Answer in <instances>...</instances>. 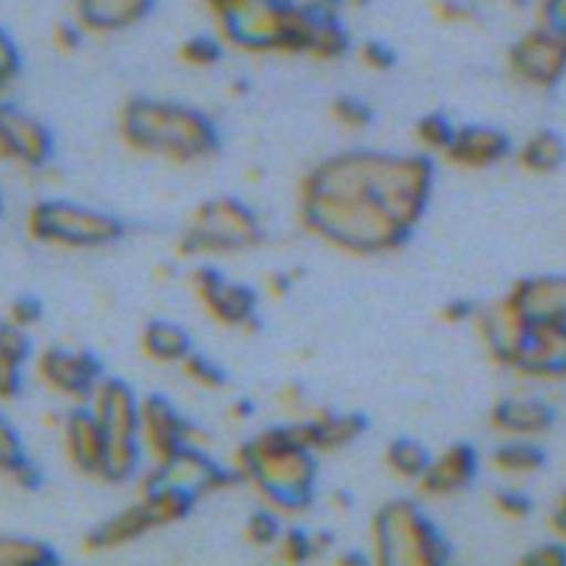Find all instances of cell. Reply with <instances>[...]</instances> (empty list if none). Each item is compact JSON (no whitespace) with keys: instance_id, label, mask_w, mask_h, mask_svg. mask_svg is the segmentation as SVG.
Returning a JSON list of instances; mask_svg holds the SVG:
<instances>
[{"instance_id":"obj_1","label":"cell","mask_w":566,"mask_h":566,"mask_svg":"<svg viewBox=\"0 0 566 566\" xmlns=\"http://www.w3.org/2000/svg\"><path fill=\"white\" fill-rule=\"evenodd\" d=\"M434 191L429 155L352 149L304 175L298 216L310 235L354 258L398 252L412 238Z\"/></svg>"},{"instance_id":"obj_2","label":"cell","mask_w":566,"mask_h":566,"mask_svg":"<svg viewBox=\"0 0 566 566\" xmlns=\"http://www.w3.org/2000/svg\"><path fill=\"white\" fill-rule=\"evenodd\" d=\"M318 453L304 446L291 423L274 426L243 442L235 473L258 492L260 503L280 517L307 512L318 481Z\"/></svg>"},{"instance_id":"obj_3","label":"cell","mask_w":566,"mask_h":566,"mask_svg":"<svg viewBox=\"0 0 566 566\" xmlns=\"http://www.w3.org/2000/svg\"><path fill=\"white\" fill-rule=\"evenodd\" d=\"M219 39L243 53L307 55L321 0H202Z\"/></svg>"},{"instance_id":"obj_4","label":"cell","mask_w":566,"mask_h":566,"mask_svg":"<svg viewBox=\"0 0 566 566\" xmlns=\"http://www.w3.org/2000/svg\"><path fill=\"white\" fill-rule=\"evenodd\" d=\"M116 127L127 149L169 164H202L219 153V130L213 119L171 99H130L119 111Z\"/></svg>"},{"instance_id":"obj_5","label":"cell","mask_w":566,"mask_h":566,"mask_svg":"<svg viewBox=\"0 0 566 566\" xmlns=\"http://www.w3.org/2000/svg\"><path fill=\"white\" fill-rule=\"evenodd\" d=\"M374 562L381 566H440L448 562V542L420 503L398 497L370 520Z\"/></svg>"},{"instance_id":"obj_6","label":"cell","mask_w":566,"mask_h":566,"mask_svg":"<svg viewBox=\"0 0 566 566\" xmlns=\"http://www.w3.org/2000/svg\"><path fill=\"white\" fill-rule=\"evenodd\" d=\"M94 418H97L99 429L105 437V484H127L136 479L138 464H142L144 448H142V398L133 392L130 385L122 379H111L103 376L97 390L88 398Z\"/></svg>"},{"instance_id":"obj_7","label":"cell","mask_w":566,"mask_h":566,"mask_svg":"<svg viewBox=\"0 0 566 566\" xmlns=\"http://www.w3.org/2000/svg\"><path fill=\"white\" fill-rule=\"evenodd\" d=\"M263 235V224L247 202L235 197H216L193 210L177 241V252L182 258H227L260 247Z\"/></svg>"},{"instance_id":"obj_8","label":"cell","mask_w":566,"mask_h":566,"mask_svg":"<svg viewBox=\"0 0 566 566\" xmlns=\"http://www.w3.org/2000/svg\"><path fill=\"white\" fill-rule=\"evenodd\" d=\"M28 238L61 249H103L125 235V224L105 210L66 199H42L25 216Z\"/></svg>"},{"instance_id":"obj_9","label":"cell","mask_w":566,"mask_h":566,"mask_svg":"<svg viewBox=\"0 0 566 566\" xmlns=\"http://www.w3.org/2000/svg\"><path fill=\"white\" fill-rule=\"evenodd\" d=\"M191 509L193 501L180 495V492L164 490V486H142L138 501L133 506L116 512L105 523H99L83 539V547L94 553L119 551V547L130 545V542L142 539V536L153 534V531L166 528L171 523H180L182 517H188Z\"/></svg>"},{"instance_id":"obj_10","label":"cell","mask_w":566,"mask_h":566,"mask_svg":"<svg viewBox=\"0 0 566 566\" xmlns=\"http://www.w3.org/2000/svg\"><path fill=\"white\" fill-rule=\"evenodd\" d=\"M232 484H241V475L235 473V468L227 470L219 462L205 453V448L188 446L180 448L175 457H169L166 462L153 464L147 473V479L142 481V486H164V490H175L180 495L191 497L193 503L199 497L210 495V492L227 490Z\"/></svg>"},{"instance_id":"obj_11","label":"cell","mask_w":566,"mask_h":566,"mask_svg":"<svg viewBox=\"0 0 566 566\" xmlns=\"http://www.w3.org/2000/svg\"><path fill=\"white\" fill-rule=\"evenodd\" d=\"M193 298L205 307V313L224 329H254L258 326V296L252 287L241 282H230L213 265H199L191 271Z\"/></svg>"},{"instance_id":"obj_12","label":"cell","mask_w":566,"mask_h":566,"mask_svg":"<svg viewBox=\"0 0 566 566\" xmlns=\"http://www.w3.org/2000/svg\"><path fill=\"white\" fill-rule=\"evenodd\" d=\"M506 368L525 376H556L566 370V324L525 321L503 357Z\"/></svg>"},{"instance_id":"obj_13","label":"cell","mask_w":566,"mask_h":566,"mask_svg":"<svg viewBox=\"0 0 566 566\" xmlns=\"http://www.w3.org/2000/svg\"><path fill=\"white\" fill-rule=\"evenodd\" d=\"M36 376L55 396L72 403H88L105 374L94 354L81 352V348L53 346L44 348L36 357Z\"/></svg>"},{"instance_id":"obj_14","label":"cell","mask_w":566,"mask_h":566,"mask_svg":"<svg viewBox=\"0 0 566 566\" xmlns=\"http://www.w3.org/2000/svg\"><path fill=\"white\" fill-rule=\"evenodd\" d=\"M142 448L144 457H149V462L160 464L169 457H175L180 448L197 446L202 448L205 434L202 429H197L193 423H188L180 412L175 409V403L164 396H144L142 398Z\"/></svg>"},{"instance_id":"obj_15","label":"cell","mask_w":566,"mask_h":566,"mask_svg":"<svg viewBox=\"0 0 566 566\" xmlns=\"http://www.w3.org/2000/svg\"><path fill=\"white\" fill-rule=\"evenodd\" d=\"M53 155V136L31 114L0 103V158L25 169H42Z\"/></svg>"},{"instance_id":"obj_16","label":"cell","mask_w":566,"mask_h":566,"mask_svg":"<svg viewBox=\"0 0 566 566\" xmlns=\"http://www.w3.org/2000/svg\"><path fill=\"white\" fill-rule=\"evenodd\" d=\"M506 61L517 81L547 86L562 75L566 64V33L553 31V28L528 33L517 44H512Z\"/></svg>"},{"instance_id":"obj_17","label":"cell","mask_w":566,"mask_h":566,"mask_svg":"<svg viewBox=\"0 0 566 566\" xmlns=\"http://www.w3.org/2000/svg\"><path fill=\"white\" fill-rule=\"evenodd\" d=\"M61 442H64L66 459L77 473L103 481L108 448H105L103 429L88 403H75V409L61 418Z\"/></svg>"},{"instance_id":"obj_18","label":"cell","mask_w":566,"mask_h":566,"mask_svg":"<svg viewBox=\"0 0 566 566\" xmlns=\"http://www.w3.org/2000/svg\"><path fill=\"white\" fill-rule=\"evenodd\" d=\"M479 473V457L470 446L457 442L429 459L423 475L415 481L420 497H453L468 490Z\"/></svg>"},{"instance_id":"obj_19","label":"cell","mask_w":566,"mask_h":566,"mask_svg":"<svg viewBox=\"0 0 566 566\" xmlns=\"http://www.w3.org/2000/svg\"><path fill=\"white\" fill-rule=\"evenodd\" d=\"M509 153H512V142H509L506 133H501L497 127L468 125L457 127L442 158L459 169L481 171L501 164L503 158H509Z\"/></svg>"},{"instance_id":"obj_20","label":"cell","mask_w":566,"mask_h":566,"mask_svg":"<svg viewBox=\"0 0 566 566\" xmlns=\"http://www.w3.org/2000/svg\"><path fill=\"white\" fill-rule=\"evenodd\" d=\"M298 440L315 453H335L357 442L365 431V418L354 412H329V409H313L291 423Z\"/></svg>"},{"instance_id":"obj_21","label":"cell","mask_w":566,"mask_h":566,"mask_svg":"<svg viewBox=\"0 0 566 566\" xmlns=\"http://www.w3.org/2000/svg\"><path fill=\"white\" fill-rule=\"evenodd\" d=\"M525 321L566 324V282L564 280H523L503 298Z\"/></svg>"},{"instance_id":"obj_22","label":"cell","mask_w":566,"mask_h":566,"mask_svg":"<svg viewBox=\"0 0 566 566\" xmlns=\"http://www.w3.org/2000/svg\"><path fill=\"white\" fill-rule=\"evenodd\" d=\"M155 0H75V22L86 33H119L138 25Z\"/></svg>"},{"instance_id":"obj_23","label":"cell","mask_w":566,"mask_h":566,"mask_svg":"<svg viewBox=\"0 0 566 566\" xmlns=\"http://www.w3.org/2000/svg\"><path fill=\"white\" fill-rule=\"evenodd\" d=\"M138 343L144 357L158 365H180L193 352L191 335L175 321H149Z\"/></svg>"},{"instance_id":"obj_24","label":"cell","mask_w":566,"mask_h":566,"mask_svg":"<svg viewBox=\"0 0 566 566\" xmlns=\"http://www.w3.org/2000/svg\"><path fill=\"white\" fill-rule=\"evenodd\" d=\"M551 423V415L542 403L525 401V398H506V401H497L490 412V426L495 431L506 437H525L536 434L545 426Z\"/></svg>"},{"instance_id":"obj_25","label":"cell","mask_w":566,"mask_h":566,"mask_svg":"<svg viewBox=\"0 0 566 566\" xmlns=\"http://www.w3.org/2000/svg\"><path fill=\"white\" fill-rule=\"evenodd\" d=\"M0 475L20 490H36L42 484V473L28 459L20 434L3 415H0Z\"/></svg>"},{"instance_id":"obj_26","label":"cell","mask_w":566,"mask_h":566,"mask_svg":"<svg viewBox=\"0 0 566 566\" xmlns=\"http://www.w3.org/2000/svg\"><path fill=\"white\" fill-rule=\"evenodd\" d=\"M490 464L501 475L509 479H520V475H531L542 464V453L536 451L531 442L520 440V437H509L501 448H495L490 457Z\"/></svg>"},{"instance_id":"obj_27","label":"cell","mask_w":566,"mask_h":566,"mask_svg":"<svg viewBox=\"0 0 566 566\" xmlns=\"http://www.w3.org/2000/svg\"><path fill=\"white\" fill-rule=\"evenodd\" d=\"M431 453L415 440H392L385 451V464L398 481H418L429 464Z\"/></svg>"},{"instance_id":"obj_28","label":"cell","mask_w":566,"mask_h":566,"mask_svg":"<svg viewBox=\"0 0 566 566\" xmlns=\"http://www.w3.org/2000/svg\"><path fill=\"white\" fill-rule=\"evenodd\" d=\"M332 542V536L326 534H310L304 528H285L282 531L280 542L274 545L276 558L285 564H304L313 556H318L326 545Z\"/></svg>"},{"instance_id":"obj_29","label":"cell","mask_w":566,"mask_h":566,"mask_svg":"<svg viewBox=\"0 0 566 566\" xmlns=\"http://www.w3.org/2000/svg\"><path fill=\"white\" fill-rule=\"evenodd\" d=\"M55 553L44 542L25 536H0V566H42L53 564Z\"/></svg>"},{"instance_id":"obj_30","label":"cell","mask_w":566,"mask_h":566,"mask_svg":"<svg viewBox=\"0 0 566 566\" xmlns=\"http://www.w3.org/2000/svg\"><path fill=\"white\" fill-rule=\"evenodd\" d=\"M517 160L528 171H551L562 160V144L551 133H536L520 147Z\"/></svg>"},{"instance_id":"obj_31","label":"cell","mask_w":566,"mask_h":566,"mask_svg":"<svg viewBox=\"0 0 566 566\" xmlns=\"http://www.w3.org/2000/svg\"><path fill=\"white\" fill-rule=\"evenodd\" d=\"M282 531H285V525H282L280 514L263 506L249 514L247 525H243V539L252 547H274L280 542Z\"/></svg>"},{"instance_id":"obj_32","label":"cell","mask_w":566,"mask_h":566,"mask_svg":"<svg viewBox=\"0 0 566 566\" xmlns=\"http://www.w3.org/2000/svg\"><path fill=\"white\" fill-rule=\"evenodd\" d=\"M453 133H457V127H453L451 122H448V116L442 114H429L415 125V138H418V144L426 153H446Z\"/></svg>"},{"instance_id":"obj_33","label":"cell","mask_w":566,"mask_h":566,"mask_svg":"<svg viewBox=\"0 0 566 566\" xmlns=\"http://www.w3.org/2000/svg\"><path fill=\"white\" fill-rule=\"evenodd\" d=\"M180 64L193 66V70H208V66L221 61V39L213 36H191L177 48Z\"/></svg>"},{"instance_id":"obj_34","label":"cell","mask_w":566,"mask_h":566,"mask_svg":"<svg viewBox=\"0 0 566 566\" xmlns=\"http://www.w3.org/2000/svg\"><path fill=\"white\" fill-rule=\"evenodd\" d=\"M180 370L186 374L188 381L205 387V390H219V387H224L227 381L224 370H221L216 363H210V359L199 352L188 354V357L180 363Z\"/></svg>"},{"instance_id":"obj_35","label":"cell","mask_w":566,"mask_h":566,"mask_svg":"<svg viewBox=\"0 0 566 566\" xmlns=\"http://www.w3.org/2000/svg\"><path fill=\"white\" fill-rule=\"evenodd\" d=\"M332 119L337 122L340 127L346 130H365L374 119V111H370L368 103L357 97H337L332 99V108H329Z\"/></svg>"},{"instance_id":"obj_36","label":"cell","mask_w":566,"mask_h":566,"mask_svg":"<svg viewBox=\"0 0 566 566\" xmlns=\"http://www.w3.org/2000/svg\"><path fill=\"white\" fill-rule=\"evenodd\" d=\"M28 359L0 348V401H14L22 390V365Z\"/></svg>"},{"instance_id":"obj_37","label":"cell","mask_w":566,"mask_h":566,"mask_svg":"<svg viewBox=\"0 0 566 566\" xmlns=\"http://www.w3.org/2000/svg\"><path fill=\"white\" fill-rule=\"evenodd\" d=\"M357 61L370 72H387L396 64V53L381 42H365L357 48Z\"/></svg>"},{"instance_id":"obj_38","label":"cell","mask_w":566,"mask_h":566,"mask_svg":"<svg viewBox=\"0 0 566 566\" xmlns=\"http://www.w3.org/2000/svg\"><path fill=\"white\" fill-rule=\"evenodd\" d=\"M17 72H20V50L6 36V31H0V92L14 81Z\"/></svg>"},{"instance_id":"obj_39","label":"cell","mask_w":566,"mask_h":566,"mask_svg":"<svg viewBox=\"0 0 566 566\" xmlns=\"http://www.w3.org/2000/svg\"><path fill=\"white\" fill-rule=\"evenodd\" d=\"M83 36H86V31H83L75 20L59 22V25L53 28V44L59 53H75V50L81 48Z\"/></svg>"},{"instance_id":"obj_40","label":"cell","mask_w":566,"mask_h":566,"mask_svg":"<svg viewBox=\"0 0 566 566\" xmlns=\"http://www.w3.org/2000/svg\"><path fill=\"white\" fill-rule=\"evenodd\" d=\"M492 506H495L503 517H512V520L525 517V514L531 512V503L525 501L523 495H517V492H509V490L495 492V495H492Z\"/></svg>"},{"instance_id":"obj_41","label":"cell","mask_w":566,"mask_h":566,"mask_svg":"<svg viewBox=\"0 0 566 566\" xmlns=\"http://www.w3.org/2000/svg\"><path fill=\"white\" fill-rule=\"evenodd\" d=\"M6 318H9L11 324L22 326V329H31V326L42 318V307H39V302H33V298H17V302H11Z\"/></svg>"},{"instance_id":"obj_42","label":"cell","mask_w":566,"mask_h":566,"mask_svg":"<svg viewBox=\"0 0 566 566\" xmlns=\"http://www.w3.org/2000/svg\"><path fill=\"white\" fill-rule=\"evenodd\" d=\"M440 315H442V321H448L451 326L470 324V321L479 315V307H475V304H470V302H459V298H457V302H448L446 307L440 310Z\"/></svg>"},{"instance_id":"obj_43","label":"cell","mask_w":566,"mask_h":566,"mask_svg":"<svg viewBox=\"0 0 566 566\" xmlns=\"http://www.w3.org/2000/svg\"><path fill=\"white\" fill-rule=\"evenodd\" d=\"M434 11L437 17L446 22H468L470 17H473V11H470L464 3H459V0H437Z\"/></svg>"},{"instance_id":"obj_44","label":"cell","mask_w":566,"mask_h":566,"mask_svg":"<svg viewBox=\"0 0 566 566\" xmlns=\"http://www.w3.org/2000/svg\"><path fill=\"white\" fill-rule=\"evenodd\" d=\"M291 285L293 276L287 274V271H271V274L265 276V291L274 298H285L287 293H291Z\"/></svg>"},{"instance_id":"obj_45","label":"cell","mask_w":566,"mask_h":566,"mask_svg":"<svg viewBox=\"0 0 566 566\" xmlns=\"http://www.w3.org/2000/svg\"><path fill=\"white\" fill-rule=\"evenodd\" d=\"M280 403L287 409V412H298V415H307L304 412V403H307V396H304V390H298V387H282L280 390Z\"/></svg>"},{"instance_id":"obj_46","label":"cell","mask_w":566,"mask_h":566,"mask_svg":"<svg viewBox=\"0 0 566 566\" xmlns=\"http://www.w3.org/2000/svg\"><path fill=\"white\" fill-rule=\"evenodd\" d=\"M230 418L232 420H247L249 418V403L247 401H235L230 407Z\"/></svg>"}]
</instances>
